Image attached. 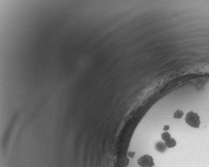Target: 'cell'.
<instances>
[{
  "instance_id": "6da1fadb",
  "label": "cell",
  "mask_w": 209,
  "mask_h": 167,
  "mask_svg": "<svg viewBox=\"0 0 209 167\" xmlns=\"http://www.w3.org/2000/svg\"><path fill=\"white\" fill-rule=\"evenodd\" d=\"M185 122L190 127L193 128H199L201 125V120L199 115L194 111H189L185 117Z\"/></svg>"
},
{
  "instance_id": "7a4b0ae2",
  "label": "cell",
  "mask_w": 209,
  "mask_h": 167,
  "mask_svg": "<svg viewBox=\"0 0 209 167\" xmlns=\"http://www.w3.org/2000/svg\"><path fill=\"white\" fill-rule=\"evenodd\" d=\"M137 164L140 167H154V161L150 154H144L137 160Z\"/></svg>"
},
{
  "instance_id": "3957f363",
  "label": "cell",
  "mask_w": 209,
  "mask_h": 167,
  "mask_svg": "<svg viewBox=\"0 0 209 167\" xmlns=\"http://www.w3.org/2000/svg\"><path fill=\"white\" fill-rule=\"evenodd\" d=\"M165 145L167 148H173L177 145V142L174 138H170L165 141Z\"/></svg>"
},
{
  "instance_id": "277c9868",
  "label": "cell",
  "mask_w": 209,
  "mask_h": 167,
  "mask_svg": "<svg viewBox=\"0 0 209 167\" xmlns=\"http://www.w3.org/2000/svg\"><path fill=\"white\" fill-rule=\"evenodd\" d=\"M156 148L159 152H164L166 150V145H164L161 142H158L156 143Z\"/></svg>"
},
{
  "instance_id": "5b68a950",
  "label": "cell",
  "mask_w": 209,
  "mask_h": 167,
  "mask_svg": "<svg viewBox=\"0 0 209 167\" xmlns=\"http://www.w3.org/2000/svg\"><path fill=\"white\" fill-rule=\"evenodd\" d=\"M183 116V112L180 110V109H177V111H175L173 114V117L175 119H181Z\"/></svg>"
},
{
  "instance_id": "8992f818",
  "label": "cell",
  "mask_w": 209,
  "mask_h": 167,
  "mask_svg": "<svg viewBox=\"0 0 209 167\" xmlns=\"http://www.w3.org/2000/svg\"><path fill=\"white\" fill-rule=\"evenodd\" d=\"M170 138H171V137L170 133H169L167 131L164 132V133L161 134V139L164 140V141H167V140L169 139Z\"/></svg>"
},
{
  "instance_id": "52a82bcc",
  "label": "cell",
  "mask_w": 209,
  "mask_h": 167,
  "mask_svg": "<svg viewBox=\"0 0 209 167\" xmlns=\"http://www.w3.org/2000/svg\"><path fill=\"white\" fill-rule=\"evenodd\" d=\"M169 129V125H165L164 127V130L165 131H168Z\"/></svg>"
}]
</instances>
